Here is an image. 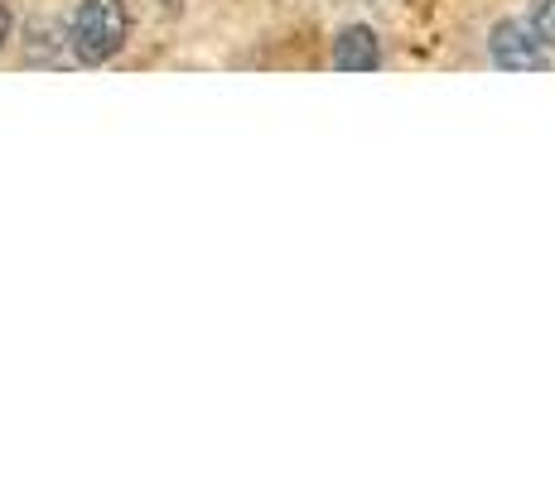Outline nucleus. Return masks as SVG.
Listing matches in <instances>:
<instances>
[{
  "label": "nucleus",
  "mask_w": 555,
  "mask_h": 482,
  "mask_svg": "<svg viewBox=\"0 0 555 482\" xmlns=\"http://www.w3.org/2000/svg\"><path fill=\"white\" fill-rule=\"evenodd\" d=\"M126 39H131V10H126V0H82L73 10L68 49L82 68L112 63L126 49Z\"/></svg>",
  "instance_id": "1"
},
{
  "label": "nucleus",
  "mask_w": 555,
  "mask_h": 482,
  "mask_svg": "<svg viewBox=\"0 0 555 482\" xmlns=\"http://www.w3.org/2000/svg\"><path fill=\"white\" fill-rule=\"evenodd\" d=\"M488 58L503 73H546L551 49L527 29V19H498L488 29Z\"/></svg>",
  "instance_id": "2"
},
{
  "label": "nucleus",
  "mask_w": 555,
  "mask_h": 482,
  "mask_svg": "<svg viewBox=\"0 0 555 482\" xmlns=\"http://www.w3.org/2000/svg\"><path fill=\"white\" fill-rule=\"evenodd\" d=\"M334 68L338 73H372L382 68V44L372 25H348L334 35Z\"/></svg>",
  "instance_id": "3"
},
{
  "label": "nucleus",
  "mask_w": 555,
  "mask_h": 482,
  "mask_svg": "<svg viewBox=\"0 0 555 482\" xmlns=\"http://www.w3.org/2000/svg\"><path fill=\"white\" fill-rule=\"evenodd\" d=\"M29 35H35V39H29V49H25V63H53V58H59V44H63L59 29L39 19V25L29 29Z\"/></svg>",
  "instance_id": "4"
},
{
  "label": "nucleus",
  "mask_w": 555,
  "mask_h": 482,
  "mask_svg": "<svg viewBox=\"0 0 555 482\" xmlns=\"http://www.w3.org/2000/svg\"><path fill=\"white\" fill-rule=\"evenodd\" d=\"M527 29H531V35H537L546 49H555V0H531Z\"/></svg>",
  "instance_id": "5"
},
{
  "label": "nucleus",
  "mask_w": 555,
  "mask_h": 482,
  "mask_svg": "<svg viewBox=\"0 0 555 482\" xmlns=\"http://www.w3.org/2000/svg\"><path fill=\"white\" fill-rule=\"evenodd\" d=\"M10 29H15V19H10V5H5V0H0V49H5Z\"/></svg>",
  "instance_id": "6"
},
{
  "label": "nucleus",
  "mask_w": 555,
  "mask_h": 482,
  "mask_svg": "<svg viewBox=\"0 0 555 482\" xmlns=\"http://www.w3.org/2000/svg\"><path fill=\"white\" fill-rule=\"evenodd\" d=\"M159 5H165V10H179V5H184V0H159Z\"/></svg>",
  "instance_id": "7"
}]
</instances>
